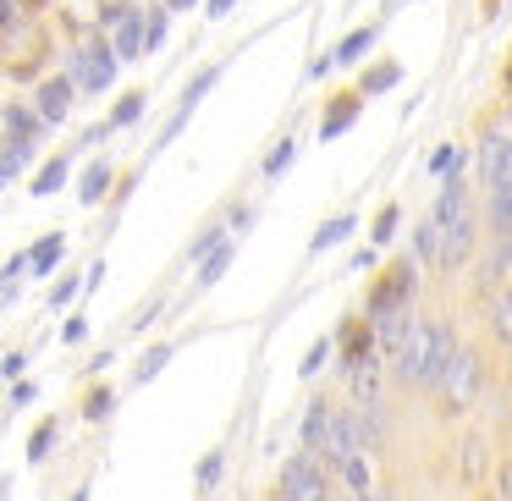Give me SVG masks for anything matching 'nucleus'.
I'll list each match as a JSON object with an SVG mask.
<instances>
[{"label": "nucleus", "instance_id": "1", "mask_svg": "<svg viewBox=\"0 0 512 501\" xmlns=\"http://www.w3.org/2000/svg\"><path fill=\"white\" fill-rule=\"evenodd\" d=\"M452 358H457V331L446 320H419L408 331V342H402V353H397V375H402V386H441V375L452 369Z\"/></svg>", "mask_w": 512, "mask_h": 501}, {"label": "nucleus", "instance_id": "2", "mask_svg": "<svg viewBox=\"0 0 512 501\" xmlns=\"http://www.w3.org/2000/svg\"><path fill=\"white\" fill-rule=\"evenodd\" d=\"M116 72H122V61H116V50L105 34H83L78 45H72L67 78L78 83V94H105L116 83Z\"/></svg>", "mask_w": 512, "mask_h": 501}, {"label": "nucleus", "instance_id": "3", "mask_svg": "<svg viewBox=\"0 0 512 501\" xmlns=\"http://www.w3.org/2000/svg\"><path fill=\"white\" fill-rule=\"evenodd\" d=\"M0 61H6V72H12L17 83H39V78H45L50 45H45V34H39L34 17H28V23L17 28V34L0 39Z\"/></svg>", "mask_w": 512, "mask_h": 501}, {"label": "nucleus", "instance_id": "4", "mask_svg": "<svg viewBox=\"0 0 512 501\" xmlns=\"http://www.w3.org/2000/svg\"><path fill=\"white\" fill-rule=\"evenodd\" d=\"M281 501H331V468L314 452H298L281 474Z\"/></svg>", "mask_w": 512, "mask_h": 501}, {"label": "nucleus", "instance_id": "5", "mask_svg": "<svg viewBox=\"0 0 512 501\" xmlns=\"http://www.w3.org/2000/svg\"><path fill=\"white\" fill-rule=\"evenodd\" d=\"M479 380H485V364H479V353H463V347H457L452 369H446V375H441V386H435L441 408H446V413H463L468 402L479 397Z\"/></svg>", "mask_w": 512, "mask_h": 501}, {"label": "nucleus", "instance_id": "6", "mask_svg": "<svg viewBox=\"0 0 512 501\" xmlns=\"http://www.w3.org/2000/svg\"><path fill=\"white\" fill-rule=\"evenodd\" d=\"M72 100H78V83H72L67 72H50V78H39V83H34V111L45 116L50 127L72 116Z\"/></svg>", "mask_w": 512, "mask_h": 501}, {"label": "nucleus", "instance_id": "7", "mask_svg": "<svg viewBox=\"0 0 512 501\" xmlns=\"http://www.w3.org/2000/svg\"><path fill=\"white\" fill-rule=\"evenodd\" d=\"M479 182H485L490 193L512 188V138L507 133H490L485 144H479Z\"/></svg>", "mask_w": 512, "mask_h": 501}, {"label": "nucleus", "instance_id": "8", "mask_svg": "<svg viewBox=\"0 0 512 501\" xmlns=\"http://www.w3.org/2000/svg\"><path fill=\"white\" fill-rule=\"evenodd\" d=\"M0 127H6V144H28V149H34L39 144V138H45V116H39L34 111V100H12V105H0Z\"/></svg>", "mask_w": 512, "mask_h": 501}, {"label": "nucleus", "instance_id": "9", "mask_svg": "<svg viewBox=\"0 0 512 501\" xmlns=\"http://www.w3.org/2000/svg\"><path fill=\"white\" fill-rule=\"evenodd\" d=\"M144 34H149V12H138V6H127L122 17H116V28L105 39H111V50H116V61H138L144 56Z\"/></svg>", "mask_w": 512, "mask_h": 501}, {"label": "nucleus", "instance_id": "10", "mask_svg": "<svg viewBox=\"0 0 512 501\" xmlns=\"http://www.w3.org/2000/svg\"><path fill=\"white\" fill-rule=\"evenodd\" d=\"M380 28H386V17H380V23H364V28H353V34H347L342 45L331 50V56H325V61H314V78H325L331 67H353L358 56H369V50H375V39H380Z\"/></svg>", "mask_w": 512, "mask_h": 501}, {"label": "nucleus", "instance_id": "11", "mask_svg": "<svg viewBox=\"0 0 512 501\" xmlns=\"http://www.w3.org/2000/svg\"><path fill=\"white\" fill-rule=\"evenodd\" d=\"M413 265L408 270H397V276H386L375 287V298H369V320H380V314H397V309H408V298H413Z\"/></svg>", "mask_w": 512, "mask_h": 501}, {"label": "nucleus", "instance_id": "12", "mask_svg": "<svg viewBox=\"0 0 512 501\" xmlns=\"http://www.w3.org/2000/svg\"><path fill=\"white\" fill-rule=\"evenodd\" d=\"M347 386H353V408H380V397H386V375H380V358L369 353L358 369H347Z\"/></svg>", "mask_w": 512, "mask_h": 501}, {"label": "nucleus", "instance_id": "13", "mask_svg": "<svg viewBox=\"0 0 512 501\" xmlns=\"http://www.w3.org/2000/svg\"><path fill=\"white\" fill-rule=\"evenodd\" d=\"M413 314L408 309H397V314H380L375 320V347H386V353H402V342H408V331H413Z\"/></svg>", "mask_w": 512, "mask_h": 501}, {"label": "nucleus", "instance_id": "14", "mask_svg": "<svg viewBox=\"0 0 512 501\" xmlns=\"http://www.w3.org/2000/svg\"><path fill=\"white\" fill-rule=\"evenodd\" d=\"M61 254H67V237H61V232H45L34 248H28V270H34V276H50V270L61 265Z\"/></svg>", "mask_w": 512, "mask_h": 501}, {"label": "nucleus", "instance_id": "15", "mask_svg": "<svg viewBox=\"0 0 512 501\" xmlns=\"http://www.w3.org/2000/svg\"><path fill=\"white\" fill-rule=\"evenodd\" d=\"M67 177H72V160L56 155V160H45V166H39V177L28 182V193H34V199H50V193L67 188Z\"/></svg>", "mask_w": 512, "mask_h": 501}, {"label": "nucleus", "instance_id": "16", "mask_svg": "<svg viewBox=\"0 0 512 501\" xmlns=\"http://www.w3.org/2000/svg\"><path fill=\"white\" fill-rule=\"evenodd\" d=\"M111 182H116V171H111V160H94L89 171H83V182H78V204H100L105 193H111Z\"/></svg>", "mask_w": 512, "mask_h": 501}, {"label": "nucleus", "instance_id": "17", "mask_svg": "<svg viewBox=\"0 0 512 501\" xmlns=\"http://www.w3.org/2000/svg\"><path fill=\"white\" fill-rule=\"evenodd\" d=\"M336 474H342V485L353 490L358 501H364V496H375V479H369V452L342 457V463H336Z\"/></svg>", "mask_w": 512, "mask_h": 501}, {"label": "nucleus", "instance_id": "18", "mask_svg": "<svg viewBox=\"0 0 512 501\" xmlns=\"http://www.w3.org/2000/svg\"><path fill=\"white\" fill-rule=\"evenodd\" d=\"M358 105H364L358 94H342V100H336L331 111H325V122H320V138H325V144H331V138H342L347 127L358 122Z\"/></svg>", "mask_w": 512, "mask_h": 501}, {"label": "nucleus", "instance_id": "19", "mask_svg": "<svg viewBox=\"0 0 512 501\" xmlns=\"http://www.w3.org/2000/svg\"><path fill=\"white\" fill-rule=\"evenodd\" d=\"M325 430H331V408H325V402H314V408L303 413V452H314V457H320Z\"/></svg>", "mask_w": 512, "mask_h": 501}, {"label": "nucleus", "instance_id": "20", "mask_svg": "<svg viewBox=\"0 0 512 501\" xmlns=\"http://www.w3.org/2000/svg\"><path fill=\"white\" fill-rule=\"evenodd\" d=\"M353 226H358L353 215H336V221H325L320 232H314V243H309V248H314V254H325V248H336L347 232H353Z\"/></svg>", "mask_w": 512, "mask_h": 501}, {"label": "nucleus", "instance_id": "21", "mask_svg": "<svg viewBox=\"0 0 512 501\" xmlns=\"http://www.w3.org/2000/svg\"><path fill=\"white\" fill-rule=\"evenodd\" d=\"M144 94H122V100H116V111L111 116H105V127H111V133H116V127H133L138 122V116H144Z\"/></svg>", "mask_w": 512, "mask_h": 501}, {"label": "nucleus", "instance_id": "22", "mask_svg": "<svg viewBox=\"0 0 512 501\" xmlns=\"http://www.w3.org/2000/svg\"><path fill=\"white\" fill-rule=\"evenodd\" d=\"M28 160H34V149H28V144H0V188H6Z\"/></svg>", "mask_w": 512, "mask_h": 501}, {"label": "nucleus", "instance_id": "23", "mask_svg": "<svg viewBox=\"0 0 512 501\" xmlns=\"http://www.w3.org/2000/svg\"><path fill=\"white\" fill-rule=\"evenodd\" d=\"M490 232H496V237L512 232V188H496V193H490Z\"/></svg>", "mask_w": 512, "mask_h": 501}, {"label": "nucleus", "instance_id": "24", "mask_svg": "<svg viewBox=\"0 0 512 501\" xmlns=\"http://www.w3.org/2000/svg\"><path fill=\"white\" fill-rule=\"evenodd\" d=\"M292 160H298V138H281V144H276V155L265 160V182H281V177H287V166H292Z\"/></svg>", "mask_w": 512, "mask_h": 501}, {"label": "nucleus", "instance_id": "25", "mask_svg": "<svg viewBox=\"0 0 512 501\" xmlns=\"http://www.w3.org/2000/svg\"><path fill=\"white\" fill-rule=\"evenodd\" d=\"M397 83H402V67H397V61L364 72V94H386V89H397Z\"/></svg>", "mask_w": 512, "mask_h": 501}, {"label": "nucleus", "instance_id": "26", "mask_svg": "<svg viewBox=\"0 0 512 501\" xmlns=\"http://www.w3.org/2000/svg\"><path fill=\"white\" fill-rule=\"evenodd\" d=\"M226 265H232V243H226V248H215L210 259H199V287H215V281L226 276Z\"/></svg>", "mask_w": 512, "mask_h": 501}, {"label": "nucleus", "instance_id": "27", "mask_svg": "<svg viewBox=\"0 0 512 501\" xmlns=\"http://www.w3.org/2000/svg\"><path fill=\"white\" fill-rule=\"evenodd\" d=\"M166 364H171V347L160 342V347H149V353L138 358V375H133V380H138V386H144V380H155V375H160V369H166Z\"/></svg>", "mask_w": 512, "mask_h": 501}, {"label": "nucleus", "instance_id": "28", "mask_svg": "<svg viewBox=\"0 0 512 501\" xmlns=\"http://www.w3.org/2000/svg\"><path fill=\"white\" fill-rule=\"evenodd\" d=\"M457 166H463V149H457V144H441V149H435V155H430V177H452V171Z\"/></svg>", "mask_w": 512, "mask_h": 501}, {"label": "nucleus", "instance_id": "29", "mask_svg": "<svg viewBox=\"0 0 512 501\" xmlns=\"http://www.w3.org/2000/svg\"><path fill=\"white\" fill-rule=\"evenodd\" d=\"M50 446H56V424H39V430H34V441H28V463H45V457H50Z\"/></svg>", "mask_w": 512, "mask_h": 501}, {"label": "nucleus", "instance_id": "30", "mask_svg": "<svg viewBox=\"0 0 512 501\" xmlns=\"http://www.w3.org/2000/svg\"><path fill=\"white\" fill-rule=\"evenodd\" d=\"M490 325H496L501 342H512V292H501V298H496V314H490Z\"/></svg>", "mask_w": 512, "mask_h": 501}, {"label": "nucleus", "instance_id": "31", "mask_svg": "<svg viewBox=\"0 0 512 501\" xmlns=\"http://www.w3.org/2000/svg\"><path fill=\"white\" fill-rule=\"evenodd\" d=\"M166 45V6H155V12H149V34H144V56L149 50H160Z\"/></svg>", "mask_w": 512, "mask_h": 501}, {"label": "nucleus", "instance_id": "32", "mask_svg": "<svg viewBox=\"0 0 512 501\" xmlns=\"http://www.w3.org/2000/svg\"><path fill=\"white\" fill-rule=\"evenodd\" d=\"M391 232H397V204H386V210L375 215V248H386Z\"/></svg>", "mask_w": 512, "mask_h": 501}, {"label": "nucleus", "instance_id": "33", "mask_svg": "<svg viewBox=\"0 0 512 501\" xmlns=\"http://www.w3.org/2000/svg\"><path fill=\"white\" fill-rule=\"evenodd\" d=\"M23 270H28V254L6 259V270H0V292H6V298H12V292H17V276H23Z\"/></svg>", "mask_w": 512, "mask_h": 501}, {"label": "nucleus", "instance_id": "34", "mask_svg": "<svg viewBox=\"0 0 512 501\" xmlns=\"http://www.w3.org/2000/svg\"><path fill=\"white\" fill-rule=\"evenodd\" d=\"M463 474H468V479L485 474V446H479V441H468V446H463Z\"/></svg>", "mask_w": 512, "mask_h": 501}, {"label": "nucleus", "instance_id": "35", "mask_svg": "<svg viewBox=\"0 0 512 501\" xmlns=\"http://www.w3.org/2000/svg\"><path fill=\"white\" fill-rule=\"evenodd\" d=\"M221 452H210V457H204V463H199V490H215V479H221Z\"/></svg>", "mask_w": 512, "mask_h": 501}, {"label": "nucleus", "instance_id": "36", "mask_svg": "<svg viewBox=\"0 0 512 501\" xmlns=\"http://www.w3.org/2000/svg\"><path fill=\"white\" fill-rule=\"evenodd\" d=\"M61 342L67 347H78V342H89V320H83V314H72L67 325H61Z\"/></svg>", "mask_w": 512, "mask_h": 501}, {"label": "nucleus", "instance_id": "37", "mask_svg": "<svg viewBox=\"0 0 512 501\" xmlns=\"http://www.w3.org/2000/svg\"><path fill=\"white\" fill-rule=\"evenodd\" d=\"M331 358V342H314L309 353H303V375H320V364Z\"/></svg>", "mask_w": 512, "mask_h": 501}, {"label": "nucleus", "instance_id": "38", "mask_svg": "<svg viewBox=\"0 0 512 501\" xmlns=\"http://www.w3.org/2000/svg\"><path fill=\"white\" fill-rule=\"evenodd\" d=\"M78 292H83V281H61V287L50 292V309H67V303L78 298Z\"/></svg>", "mask_w": 512, "mask_h": 501}, {"label": "nucleus", "instance_id": "39", "mask_svg": "<svg viewBox=\"0 0 512 501\" xmlns=\"http://www.w3.org/2000/svg\"><path fill=\"white\" fill-rule=\"evenodd\" d=\"M111 391H94V397H89V408H83V419H105V413H111Z\"/></svg>", "mask_w": 512, "mask_h": 501}, {"label": "nucleus", "instance_id": "40", "mask_svg": "<svg viewBox=\"0 0 512 501\" xmlns=\"http://www.w3.org/2000/svg\"><path fill=\"white\" fill-rule=\"evenodd\" d=\"M0 375H6V380H17V375H23V353H12V358H6V364H0Z\"/></svg>", "mask_w": 512, "mask_h": 501}, {"label": "nucleus", "instance_id": "41", "mask_svg": "<svg viewBox=\"0 0 512 501\" xmlns=\"http://www.w3.org/2000/svg\"><path fill=\"white\" fill-rule=\"evenodd\" d=\"M12 402H17V408H28V402H34V380H23V386L12 391Z\"/></svg>", "mask_w": 512, "mask_h": 501}, {"label": "nucleus", "instance_id": "42", "mask_svg": "<svg viewBox=\"0 0 512 501\" xmlns=\"http://www.w3.org/2000/svg\"><path fill=\"white\" fill-rule=\"evenodd\" d=\"M232 6H237V0H210V6H204V17H226Z\"/></svg>", "mask_w": 512, "mask_h": 501}, {"label": "nucleus", "instance_id": "43", "mask_svg": "<svg viewBox=\"0 0 512 501\" xmlns=\"http://www.w3.org/2000/svg\"><path fill=\"white\" fill-rule=\"evenodd\" d=\"M160 6H166V12H193L199 0H160Z\"/></svg>", "mask_w": 512, "mask_h": 501}, {"label": "nucleus", "instance_id": "44", "mask_svg": "<svg viewBox=\"0 0 512 501\" xmlns=\"http://www.w3.org/2000/svg\"><path fill=\"white\" fill-rule=\"evenodd\" d=\"M94 6H100V17H105V12H116V6H133V0H94Z\"/></svg>", "mask_w": 512, "mask_h": 501}, {"label": "nucleus", "instance_id": "45", "mask_svg": "<svg viewBox=\"0 0 512 501\" xmlns=\"http://www.w3.org/2000/svg\"><path fill=\"white\" fill-rule=\"evenodd\" d=\"M17 6H23V12H45L50 0H17Z\"/></svg>", "mask_w": 512, "mask_h": 501}, {"label": "nucleus", "instance_id": "46", "mask_svg": "<svg viewBox=\"0 0 512 501\" xmlns=\"http://www.w3.org/2000/svg\"><path fill=\"white\" fill-rule=\"evenodd\" d=\"M364 501H391V496H386V490H375V496H364Z\"/></svg>", "mask_w": 512, "mask_h": 501}, {"label": "nucleus", "instance_id": "47", "mask_svg": "<svg viewBox=\"0 0 512 501\" xmlns=\"http://www.w3.org/2000/svg\"><path fill=\"white\" fill-rule=\"evenodd\" d=\"M72 501H89V490H78V496H72Z\"/></svg>", "mask_w": 512, "mask_h": 501}, {"label": "nucleus", "instance_id": "48", "mask_svg": "<svg viewBox=\"0 0 512 501\" xmlns=\"http://www.w3.org/2000/svg\"><path fill=\"white\" fill-rule=\"evenodd\" d=\"M347 501H358V496H347Z\"/></svg>", "mask_w": 512, "mask_h": 501}, {"label": "nucleus", "instance_id": "49", "mask_svg": "<svg viewBox=\"0 0 512 501\" xmlns=\"http://www.w3.org/2000/svg\"><path fill=\"white\" fill-rule=\"evenodd\" d=\"M0 144H6V138H0Z\"/></svg>", "mask_w": 512, "mask_h": 501}]
</instances>
